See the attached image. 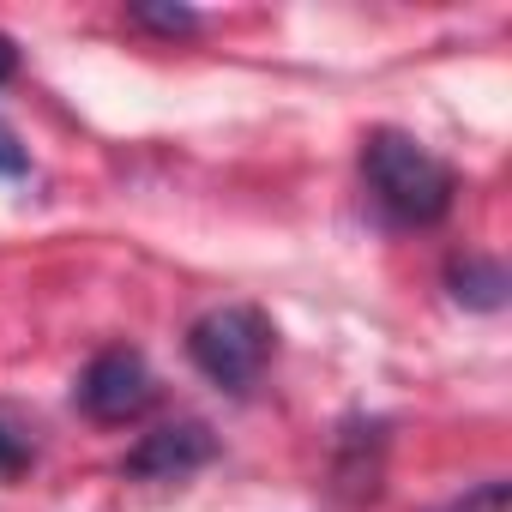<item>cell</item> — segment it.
I'll return each instance as SVG.
<instances>
[{"mask_svg":"<svg viewBox=\"0 0 512 512\" xmlns=\"http://www.w3.org/2000/svg\"><path fill=\"white\" fill-rule=\"evenodd\" d=\"M362 175L374 187V199L386 205L392 223H410V229H428L452 211L458 199V175L446 157H434L422 139L398 133V127H374L362 139Z\"/></svg>","mask_w":512,"mask_h":512,"instance_id":"1","label":"cell"},{"mask_svg":"<svg viewBox=\"0 0 512 512\" xmlns=\"http://www.w3.org/2000/svg\"><path fill=\"white\" fill-rule=\"evenodd\" d=\"M272 350H278L272 320H266L260 308H247V302L211 308V314H199V320L187 326V356H193V368H199L211 386H223V392H247L253 380L266 374Z\"/></svg>","mask_w":512,"mask_h":512,"instance_id":"2","label":"cell"},{"mask_svg":"<svg viewBox=\"0 0 512 512\" xmlns=\"http://www.w3.org/2000/svg\"><path fill=\"white\" fill-rule=\"evenodd\" d=\"M73 398H79V410H85L91 422L121 428V422H139V416L157 404V374H151V362H145L139 350L115 344V350L91 356V368L79 374Z\"/></svg>","mask_w":512,"mask_h":512,"instance_id":"3","label":"cell"},{"mask_svg":"<svg viewBox=\"0 0 512 512\" xmlns=\"http://www.w3.org/2000/svg\"><path fill=\"white\" fill-rule=\"evenodd\" d=\"M217 458V434L205 422H169L157 434H145L127 458H121V476L133 482H175V476H193Z\"/></svg>","mask_w":512,"mask_h":512,"instance_id":"4","label":"cell"},{"mask_svg":"<svg viewBox=\"0 0 512 512\" xmlns=\"http://www.w3.org/2000/svg\"><path fill=\"white\" fill-rule=\"evenodd\" d=\"M446 284H452V302L476 308V314H500L506 308V266L488 260V253H464V260L446 266Z\"/></svg>","mask_w":512,"mask_h":512,"instance_id":"5","label":"cell"},{"mask_svg":"<svg viewBox=\"0 0 512 512\" xmlns=\"http://www.w3.org/2000/svg\"><path fill=\"white\" fill-rule=\"evenodd\" d=\"M127 25L157 31V37H193L199 31V13L193 7H127Z\"/></svg>","mask_w":512,"mask_h":512,"instance_id":"6","label":"cell"},{"mask_svg":"<svg viewBox=\"0 0 512 512\" xmlns=\"http://www.w3.org/2000/svg\"><path fill=\"white\" fill-rule=\"evenodd\" d=\"M25 464H31V434L0 410V476H19Z\"/></svg>","mask_w":512,"mask_h":512,"instance_id":"7","label":"cell"},{"mask_svg":"<svg viewBox=\"0 0 512 512\" xmlns=\"http://www.w3.org/2000/svg\"><path fill=\"white\" fill-rule=\"evenodd\" d=\"M452 512H512V482H482V488H470Z\"/></svg>","mask_w":512,"mask_h":512,"instance_id":"8","label":"cell"},{"mask_svg":"<svg viewBox=\"0 0 512 512\" xmlns=\"http://www.w3.org/2000/svg\"><path fill=\"white\" fill-rule=\"evenodd\" d=\"M25 169H31V157L19 151V139L7 127H0V175H25Z\"/></svg>","mask_w":512,"mask_h":512,"instance_id":"9","label":"cell"},{"mask_svg":"<svg viewBox=\"0 0 512 512\" xmlns=\"http://www.w3.org/2000/svg\"><path fill=\"white\" fill-rule=\"evenodd\" d=\"M13 73H19V43H13L7 31H0V85H7Z\"/></svg>","mask_w":512,"mask_h":512,"instance_id":"10","label":"cell"}]
</instances>
